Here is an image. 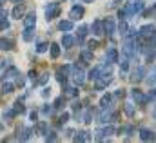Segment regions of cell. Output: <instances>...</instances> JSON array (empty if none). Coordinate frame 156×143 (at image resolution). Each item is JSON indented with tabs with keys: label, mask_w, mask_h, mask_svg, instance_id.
<instances>
[{
	"label": "cell",
	"mask_w": 156,
	"mask_h": 143,
	"mask_svg": "<svg viewBox=\"0 0 156 143\" xmlns=\"http://www.w3.org/2000/svg\"><path fill=\"white\" fill-rule=\"evenodd\" d=\"M58 13H60V4H58V2H53V4H49V5L45 7V16H47V20L58 16Z\"/></svg>",
	"instance_id": "1"
},
{
	"label": "cell",
	"mask_w": 156,
	"mask_h": 143,
	"mask_svg": "<svg viewBox=\"0 0 156 143\" xmlns=\"http://www.w3.org/2000/svg\"><path fill=\"white\" fill-rule=\"evenodd\" d=\"M142 9H144V2H142V0H136V2H131L125 11H127L129 15H134V13H140Z\"/></svg>",
	"instance_id": "2"
},
{
	"label": "cell",
	"mask_w": 156,
	"mask_h": 143,
	"mask_svg": "<svg viewBox=\"0 0 156 143\" xmlns=\"http://www.w3.org/2000/svg\"><path fill=\"white\" fill-rule=\"evenodd\" d=\"M73 80H75L76 85H82L83 80H85V78H83V71H82L80 65H75V67H73Z\"/></svg>",
	"instance_id": "3"
},
{
	"label": "cell",
	"mask_w": 156,
	"mask_h": 143,
	"mask_svg": "<svg viewBox=\"0 0 156 143\" xmlns=\"http://www.w3.org/2000/svg\"><path fill=\"white\" fill-rule=\"evenodd\" d=\"M140 35L145 36V38H151V36L156 35V27H154V26H149V24H147V26H144V27L140 29Z\"/></svg>",
	"instance_id": "4"
},
{
	"label": "cell",
	"mask_w": 156,
	"mask_h": 143,
	"mask_svg": "<svg viewBox=\"0 0 156 143\" xmlns=\"http://www.w3.org/2000/svg\"><path fill=\"white\" fill-rule=\"evenodd\" d=\"M115 33V20L113 18H107L105 22H104V35H113Z\"/></svg>",
	"instance_id": "5"
},
{
	"label": "cell",
	"mask_w": 156,
	"mask_h": 143,
	"mask_svg": "<svg viewBox=\"0 0 156 143\" xmlns=\"http://www.w3.org/2000/svg\"><path fill=\"white\" fill-rule=\"evenodd\" d=\"M15 47V42L11 38H0V49L2 51H11Z\"/></svg>",
	"instance_id": "6"
},
{
	"label": "cell",
	"mask_w": 156,
	"mask_h": 143,
	"mask_svg": "<svg viewBox=\"0 0 156 143\" xmlns=\"http://www.w3.org/2000/svg\"><path fill=\"white\" fill-rule=\"evenodd\" d=\"M133 98H134V102H136V103H140V105L149 102V98H147V96H144L138 89H136V91H133Z\"/></svg>",
	"instance_id": "7"
},
{
	"label": "cell",
	"mask_w": 156,
	"mask_h": 143,
	"mask_svg": "<svg viewBox=\"0 0 156 143\" xmlns=\"http://www.w3.org/2000/svg\"><path fill=\"white\" fill-rule=\"evenodd\" d=\"M35 24H37V15H35V13H29V15L24 18V26H26V27H35Z\"/></svg>",
	"instance_id": "8"
},
{
	"label": "cell",
	"mask_w": 156,
	"mask_h": 143,
	"mask_svg": "<svg viewBox=\"0 0 156 143\" xmlns=\"http://www.w3.org/2000/svg\"><path fill=\"white\" fill-rule=\"evenodd\" d=\"M113 132H115V129H113V127L100 129V131H96V140H104L105 136H109V134H113Z\"/></svg>",
	"instance_id": "9"
},
{
	"label": "cell",
	"mask_w": 156,
	"mask_h": 143,
	"mask_svg": "<svg viewBox=\"0 0 156 143\" xmlns=\"http://www.w3.org/2000/svg\"><path fill=\"white\" fill-rule=\"evenodd\" d=\"M140 138H142V141H153L156 136L153 131H147V129H144L142 132H140Z\"/></svg>",
	"instance_id": "10"
},
{
	"label": "cell",
	"mask_w": 156,
	"mask_h": 143,
	"mask_svg": "<svg viewBox=\"0 0 156 143\" xmlns=\"http://www.w3.org/2000/svg\"><path fill=\"white\" fill-rule=\"evenodd\" d=\"M116 58H118L116 49H115V47H111V49L107 51V54H105V62H107V64H113V62H116Z\"/></svg>",
	"instance_id": "11"
},
{
	"label": "cell",
	"mask_w": 156,
	"mask_h": 143,
	"mask_svg": "<svg viewBox=\"0 0 156 143\" xmlns=\"http://www.w3.org/2000/svg\"><path fill=\"white\" fill-rule=\"evenodd\" d=\"M144 74H145V69H144V67H138L136 71L133 72L131 82H140V80H144Z\"/></svg>",
	"instance_id": "12"
},
{
	"label": "cell",
	"mask_w": 156,
	"mask_h": 143,
	"mask_svg": "<svg viewBox=\"0 0 156 143\" xmlns=\"http://www.w3.org/2000/svg\"><path fill=\"white\" fill-rule=\"evenodd\" d=\"M93 33L96 36L104 35V24H102L100 20H94V22H93Z\"/></svg>",
	"instance_id": "13"
},
{
	"label": "cell",
	"mask_w": 156,
	"mask_h": 143,
	"mask_svg": "<svg viewBox=\"0 0 156 143\" xmlns=\"http://www.w3.org/2000/svg\"><path fill=\"white\" fill-rule=\"evenodd\" d=\"M18 74H20V72H18V69H16V67H9L7 71H5L4 74H2V80H7V78H13V76H18Z\"/></svg>",
	"instance_id": "14"
},
{
	"label": "cell",
	"mask_w": 156,
	"mask_h": 143,
	"mask_svg": "<svg viewBox=\"0 0 156 143\" xmlns=\"http://www.w3.org/2000/svg\"><path fill=\"white\" fill-rule=\"evenodd\" d=\"M73 44H75V38L71 35H66L64 38H62V45L66 47V49H71L73 47Z\"/></svg>",
	"instance_id": "15"
},
{
	"label": "cell",
	"mask_w": 156,
	"mask_h": 143,
	"mask_svg": "<svg viewBox=\"0 0 156 143\" xmlns=\"http://www.w3.org/2000/svg\"><path fill=\"white\" fill-rule=\"evenodd\" d=\"M80 16H83V7L82 5H75L71 9V18H80Z\"/></svg>",
	"instance_id": "16"
},
{
	"label": "cell",
	"mask_w": 156,
	"mask_h": 143,
	"mask_svg": "<svg viewBox=\"0 0 156 143\" xmlns=\"http://www.w3.org/2000/svg\"><path fill=\"white\" fill-rule=\"evenodd\" d=\"M11 15H13V18H22V15H24V5H20V4H16Z\"/></svg>",
	"instance_id": "17"
},
{
	"label": "cell",
	"mask_w": 156,
	"mask_h": 143,
	"mask_svg": "<svg viewBox=\"0 0 156 143\" xmlns=\"http://www.w3.org/2000/svg\"><path fill=\"white\" fill-rule=\"evenodd\" d=\"M116 118V114H109V112H102L100 114V120L98 121H102V123H107V121H113Z\"/></svg>",
	"instance_id": "18"
},
{
	"label": "cell",
	"mask_w": 156,
	"mask_h": 143,
	"mask_svg": "<svg viewBox=\"0 0 156 143\" xmlns=\"http://www.w3.org/2000/svg\"><path fill=\"white\" fill-rule=\"evenodd\" d=\"M102 71H104V67H94V69H91V72H89V80H96V78H100Z\"/></svg>",
	"instance_id": "19"
},
{
	"label": "cell",
	"mask_w": 156,
	"mask_h": 143,
	"mask_svg": "<svg viewBox=\"0 0 156 143\" xmlns=\"http://www.w3.org/2000/svg\"><path fill=\"white\" fill-rule=\"evenodd\" d=\"M66 72H67V67H58V71H56V78H58L60 83L66 82Z\"/></svg>",
	"instance_id": "20"
},
{
	"label": "cell",
	"mask_w": 156,
	"mask_h": 143,
	"mask_svg": "<svg viewBox=\"0 0 156 143\" xmlns=\"http://www.w3.org/2000/svg\"><path fill=\"white\" fill-rule=\"evenodd\" d=\"M58 27H60L62 31H71V29H73V22H71V20H62Z\"/></svg>",
	"instance_id": "21"
},
{
	"label": "cell",
	"mask_w": 156,
	"mask_h": 143,
	"mask_svg": "<svg viewBox=\"0 0 156 143\" xmlns=\"http://www.w3.org/2000/svg\"><path fill=\"white\" fill-rule=\"evenodd\" d=\"M107 83H109V78H107V76H105L104 80H98V78H96V91H102Z\"/></svg>",
	"instance_id": "22"
},
{
	"label": "cell",
	"mask_w": 156,
	"mask_h": 143,
	"mask_svg": "<svg viewBox=\"0 0 156 143\" xmlns=\"http://www.w3.org/2000/svg\"><path fill=\"white\" fill-rule=\"evenodd\" d=\"M18 132H22V136H18L22 141L29 140V136H31V129H18Z\"/></svg>",
	"instance_id": "23"
},
{
	"label": "cell",
	"mask_w": 156,
	"mask_h": 143,
	"mask_svg": "<svg viewBox=\"0 0 156 143\" xmlns=\"http://www.w3.org/2000/svg\"><path fill=\"white\" fill-rule=\"evenodd\" d=\"M85 140H89V132H85V131L78 132L76 136H75V141H85Z\"/></svg>",
	"instance_id": "24"
},
{
	"label": "cell",
	"mask_w": 156,
	"mask_h": 143,
	"mask_svg": "<svg viewBox=\"0 0 156 143\" xmlns=\"http://www.w3.org/2000/svg\"><path fill=\"white\" fill-rule=\"evenodd\" d=\"M33 35H35V31H33V27H26V31H24V40H26V42H29V40H33Z\"/></svg>",
	"instance_id": "25"
},
{
	"label": "cell",
	"mask_w": 156,
	"mask_h": 143,
	"mask_svg": "<svg viewBox=\"0 0 156 143\" xmlns=\"http://www.w3.org/2000/svg\"><path fill=\"white\" fill-rule=\"evenodd\" d=\"M60 56V47H58V44H53L51 45V58H58Z\"/></svg>",
	"instance_id": "26"
},
{
	"label": "cell",
	"mask_w": 156,
	"mask_h": 143,
	"mask_svg": "<svg viewBox=\"0 0 156 143\" xmlns=\"http://www.w3.org/2000/svg\"><path fill=\"white\" fill-rule=\"evenodd\" d=\"M85 35H87V26H80V29H78V40L82 42L85 38Z\"/></svg>",
	"instance_id": "27"
},
{
	"label": "cell",
	"mask_w": 156,
	"mask_h": 143,
	"mask_svg": "<svg viewBox=\"0 0 156 143\" xmlns=\"http://www.w3.org/2000/svg\"><path fill=\"white\" fill-rule=\"evenodd\" d=\"M13 83H4L2 85V94H9V92H13Z\"/></svg>",
	"instance_id": "28"
},
{
	"label": "cell",
	"mask_w": 156,
	"mask_h": 143,
	"mask_svg": "<svg viewBox=\"0 0 156 143\" xmlns=\"http://www.w3.org/2000/svg\"><path fill=\"white\" fill-rule=\"evenodd\" d=\"M147 83H149V85H153V83H156V67H153V71H151V74H149V78H147Z\"/></svg>",
	"instance_id": "29"
},
{
	"label": "cell",
	"mask_w": 156,
	"mask_h": 143,
	"mask_svg": "<svg viewBox=\"0 0 156 143\" xmlns=\"http://www.w3.org/2000/svg\"><path fill=\"white\" fill-rule=\"evenodd\" d=\"M16 112H15V109H7V110H4V118L7 120V121H11V118L15 116Z\"/></svg>",
	"instance_id": "30"
},
{
	"label": "cell",
	"mask_w": 156,
	"mask_h": 143,
	"mask_svg": "<svg viewBox=\"0 0 156 143\" xmlns=\"http://www.w3.org/2000/svg\"><path fill=\"white\" fill-rule=\"evenodd\" d=\"M82 60L91 62V60H93V53H91V51H82Z\"/></svg>",
	"instance_id": "31"
},
{
	"label": "cell",
	"mask_w": 156,
	"mask_h": 143,
	"mask_svg": "<svg viewBox=\"0 0 156 143\" xmlns=\"http://www.w3.org/2000/svg\"><path fill=\"white\" fill-rule=\"evenodd\" d=\"M15 112H16V114H22V112H26V107H24V105L20 103V100H18V102L15 103Z\"/></svg>",
	"instance_id": "32"
},
{
	"label": "cell",
	"mask_w": 156,
	"mask_h": 143,
	"mask_svg": "<svg viewBox=\"0 0 156 143\" xmlns=\"http://www.w3.org/2000/svg\"><path fill=\"white\" fill-rule=\"evenodd\" d=\"M125 114H127L129 118H133V114H134V107H133V103H127V105H125Z\"/></svg>",
	"instance_id": "33"
},
{
	"label": "cell",
	"mask_w": 156,
	"mask_h": 143,
	"mask_svg": "<svg viewBox=\"0 0 156 143\" xmlns=\"http://www.w3.org/2000/svg\"><path fill=\"white\" fill-rule=\"evenodd\" d=\"M109 102H111V96H109V94H107V96H102V100H100V105L105 109L107 105H109Z\"/></svg>",
	"instance_id": "34"
},
{
	"label": "cell",
	"mask_w": 156,
	"mask_h": 143,
	"mask_svg": "<svg viewBox=\"0 0 156 143\" xmlns=\"http://www.w3.org/2000/svg\"><path fill=\"white\" fill-rule=\"evenodd\" d=\"M47 47H49V45H47L45 42H40L38 47H37V53H45V51H47Z\"/></svg>",
	"instance_id": "35"
},
{
	"label": "cell",
	"mask_w": 156,
	"mask_h": 143,
	"mask_svg": "<svg viewBox=\"0 0 156 143\" xmlns=\"http://www.w3.org/2000/svg\"><path fill=\"white\" fill-rule=\"evenodd\" d=\"M47 78H49V74H47V72H44L38 80H37V83H45V82H47Z\"/></svg>",
	"instance_id": "36"
},
{
	"label": "cell",
	"mask_w": 156,
	"mask_h": 143,
	"mask_svg": "<svg viewBox=\"0 0 156 143\" xmlns=\"http://www.w3.org/2000/svg\"><path fill=\"white\" fill-rule=\"evenodd\" d=\"M9 27V22L5 18H0V29H7Z\"/></svg>",
	"instance_id": "37"
},
{
	"label": "cell",
	"mask_w": 156,
	"mask_h": 143,
	"mask_svg": "<svg viewBox=\"0 0 156 143\" xmlns=\"http://www.w3.org/2000/svg\"><path fill=\"white\" fill-rule=\"evenodd\" d=\"M45 140H47V141H56V136H55V132H47Z\"/></svg>",
	"instance_id": "38"
},
{
	"label": "cell",
	"mask_w": 156,
	"mask_h": 143,
	"mask_svg": "<svg viewBox=\"0 0 156 143\" xmlns=\"http://www.w3.org/2000/svg\"><path fill=\"white\" fill-rule=\"evenodd\" d=\"M53 110H55L53 107H47V105H45V107H44V114H45V116H51V114H53Z\"/></svg>",
	"instance_id": "39"
},
{
	"label": "cell",
	"mask_w": 156,
	"mask_h": 143,
	"mask_svg": "<svg viewBox=\"0 0 156 143\" xmlns=\"http://www.w3.org/2000/svg\"><path fill=\"white\" fill-rule=\"evenodd\" d=\"M67 120H69V112H64V114L60 116V123H66Z\"/></svg>",
	"instance_id": "40"
},
{
	"label": "cell",
	"mask_w": 156,
	"mask_h": 143,
	"mask_svg": "<svg viewBox=\"0 0 156 143\" xmlns=\"http://www.w3.org/2000/svg\"><path fill=\"white\" fill-rule=\"evenodd\" d=\"M125 31H127V24H125V22H122V24H120V33H122V35H125Z\"/></svg>",
	"instance_id": "41"
},
{
	"label": "cell",
	"mask_w": 156,
	"mask_h": 143,
	"mask_svg": "<svg viewBox=\"0 0 156 143\" xmlns=\"http://www.w3.org/2000/svg\"><path fill=\"white\" fill-rule=\"evenodd\" d=\"M94 47H98V42H96V40H91V42H89V49L93 51Z\"/></svg>",
	"instance_id": "42"
},
{
	"label": "cell",
	"mask_w": 156,
	"mask_h": 143,
	"mask_svg": "<svg viewBox=\"0 0 156 143\" xmlns=\"http://www.w3.org/2000/svg\"><path fill=\"white\" fill-rule=\"evenodd\" d=\"M62 103H64V98L60 96V98H56V102H55V107H62Z\"/></svg>",
	"instance_id": "43"
},
{
	"label": "cell",
	"mask_w": 156,
	"mask_h": 143,
	"mask_svg": "<svg viewBox=\"0 0 156 143\" xmlns=\"http://www.w3.org/2000/svg\"><path fill=\"white\" fill-rule=\"evenodd\" d=\"M83 121H85V123H89V121H91V110H87V112H85V116H83Z\"/></svg>",
	"instance_id": "44"
},
{
	"label": "cell",
	"mask_w": 156,
	"mask_h": 143,
	"mask_svg": "<svg viewBox=\"0 0 156 143\" xmlns=\"http://www.w3.org/2000/svg\"><path fill=\"white\" fill-rule=\"evenodd\" d=\"M9 62H11V60H2V62H0V69H4V67H9Z\"/></svg>",
	"instance_id": "45"
},
{
	"label": "cell",
	"mask_w": 156,
	"mask_h": 143,
	"mask_svg": "<svg viewBox=\"0 0 156 143\" xmlns=\"http://www.w3.org/2000/svg\"><path fill=\"white\" fill-rule=\"evenodd\" d=\"M45 127H47L45 123H38V127H37V131H38V132H44V131H45Z\"/></svg>",
	"instance_id": "46"
},
{
	"label": "cell",
	"mask_w": 156,
	"mask_h": 143,
	"mask_svg": "<svg viewBox=\"0 0 156 143\" xmlns=\"http://www.w3.org/2000/svg\"><path fill=\"white\" fill-rule=\"evenodd\" d=\"M127 69H129V64H127V60H123V62H122V69H120V71H127Z\"/></svg>",
	"instance_id": "47"
},
{
	"label": "cell",
	"mask_w": 156,
	"mask_h": 143,
	"mask_svg": "<svg viewBox=\"0 0 156 143\" xmlns=\"http://www.w3.org/2000/svg\"><path fill=\"white\" fill-rule=\"evenodd\" d=\"M67 94H69V96H75V94H76V89H75V87H69V89H67Z\"/></svg>",
	"instance_id": "48"
},
{
	"label": "cell",
	"mask_w": 156,
	"mask_h": 143,
	"mask_svg": "<svg viewBox=\"0 0 156 143\" xmlns=\"http://www.w3.org/2000/svg\"><path fill=\"white\" fill-rule=\"evenodd\" d=\"M73 109L75 110H80V102H73Z\"/></svg>",
	"instance_id": "49"
},
{
	"label": "cell",
	"mask_w": 156,
	"mask_h": 143,
	"mask_svg": "<svg viewBox=\"0 0 156 143\" xmlns=\"http://www.w3.org/2000/svg\"><path fill=\"white\" fill-rule=\"evenodd\" d=\"M115 96H116V98H122V96H123V91H122V89L116 91V92H115Z\"/></svg>",
	"instance_id": "50"
},
{
	"label": "cell",
	"mask_w": 156,
	"mask_h": 143,
	"mask_svg": "<svg viewBox=\"0 0 156 143\" xmlns=\"http://www.w3.org/2000/svg\"><path fill=\"white\" fill-rule=\"evenodd\" d=\"M151 96H154V98H156V89H153V91H151Z\"/></svg>",
	"instance_id": "51"
},
{
	"label": "cell",
	"mask_w": 156,
	"mask_h": 143,
	"mask_svg": "<svg viewBox=\"0 0 156 143\" xmlns=\"http://www.w3.org/2000/svg\"><path fill=\"white\" fill-rule=\"evenodd\" d=\"M82 2H93V0H82Z\"/></svg>",
	"instance_id": "52"
},
{
	"label": "cell",
	"mask_w": 156,
	"mask_h": 143,
	"mask_svg": "<svg viewBox=\"0 0 156 143\" xmlns=\"http://www.w3.org/2000/svg\"><path fill=\"white\" fill-rule=\"evenodd\" d=\"M2 4H4V0H0V5H2Z\"/></svg>",
	"instance_id": "53"
},
{
	"label": "cell",
	"mask_w": 156,
	"mask_h": 143,
	"mask_svg": "<svg viewBox=\"0 0 156 143\" xmlns=\"http://www.w3.org/2000/svg\"><path fill=\"white\" fill-rule=\"evenodd\" d=\"M13 2H20V0H13Z\"/></svg>",
	"instance_id": "54"
},
{
	"label": "cell",
	"mask_w": 156,
	"mask_h": 143,
	"mask_svg": "<svg viewBox=\"0 0 156 143\" xmlns=\"http://www.w3.org/2000/svg\"><path fill=\"white\" fill-rule=\"evenodd\" d=\"M0 129H2V125H0Z\"/></svg>",
	"instance_id": "55"
}]
</instances>
